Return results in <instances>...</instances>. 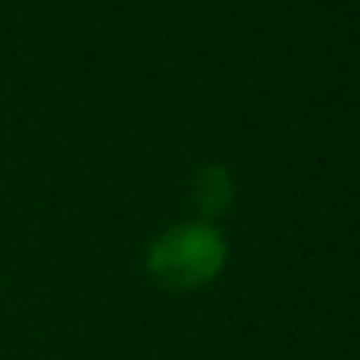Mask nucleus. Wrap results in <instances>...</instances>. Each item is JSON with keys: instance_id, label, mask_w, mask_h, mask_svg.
I'll list each match as a JSON object with an SVG mask.
<instances>
[{"instance_id": "nucleus-1", "label": "nucleus", "mask_w": 360, "mask_h": 360, "mask_svg": "<svg viewBox=\"0 0 360 360\" xmlns=\"http://www.w3.org/2000/svg\"><path fill=\"white\" fill-rule=\"evenodd\" d=\"M229 259V244L221 229L210 221H182L151 240L148 248V275L159 287L171 290H198L221 275Z\"/></svg>"}, {"instance_id": "nucleus-2", "label": "nucleus", "mask_w": 360, "mask_h": 360, "mask_svg": "<svg viewBox=\"0 0 360 360\" xmlns=\"http://www.w3.org/2000/svg\"><path fill=\"white\" fill-rule=\"evenodd\" d=\"M229 198H233V186H229V174L221 171V167H210V171L198 174V205H202L205 213L225 210Z\"/></svg>"}]
</instances>
